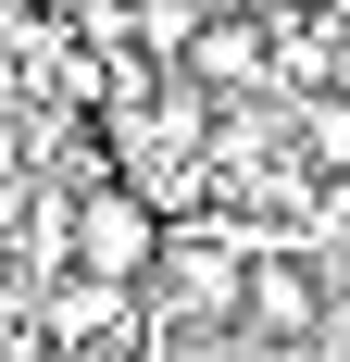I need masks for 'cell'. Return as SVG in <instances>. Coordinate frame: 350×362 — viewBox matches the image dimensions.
Listing matches in <instances>:
<instances>
[{"label": "cell", "mask_w": 350, "mask_h": 362, "mask_svg": "<svg viewBox=\"0 0 350 362\" xmlns=\"http://www.w3.org/2000/svg\"><path fill=\"white\" fill-rule=\"evenodd\" d=\"M175 213L138 200L125 175H75V225H63V275H101V288H150L163 275Z\"/></svg>", "instance_id": "cell-1"}, {"label": "cell", "mask_w": 350, "mask_h": 362, "mask_svg": "<svg viewBox=\"0 0 350 362\" xmlns=\"http://www.w3.org/2000/svg\"><path fill=\"white\" fill-rule=\"evenodd\" d=\"M238 325L263 337V350H313V337H325V262L288 250V238H250V300H238Z\"/></svg>", "instance_id": "cell-2"}, {"label": "cell", "mask_w": 350, "mask_h": 362, "mask_svg": "<svg viewBox=\"0 0 350 362\" xmlns=\"http://www.w3.org/2000/svg\"><path fill=\"white\" fill-rule=\"evenodd\" d=\"M175 75H188V88H213V100H263V88L288 75L276 13H201V25H188V50H175Z\"/></svg>", "instance_id": "cell-3"}, {"label": "cell", "mask_w": 350, "mask_h": 362, "mask_svg": "<svg viewBox=\"0 0 350 362\" xmlns=\"http://www.w3.org/2000/svg\"><path fill=\"white\" fill-rule=\"evenodd\" d=\"M300 150H313L325 175H350V100H313V112H300Z\"/></svg>", "instance_id": "cell-4"}, {"label": "cell", "mask_w": 350, "mask_h": 362, "mask_svg": "<svg viewBox=\"0 0 350 362\" xmlns=\"http://www.w3.org/2000/svg\"><path fill=\"white\" fill-rule=\"evenodd\" d=\"M0 200H26V125H0Z\"/></svg>", "instance_id": "cell-5"}, {"label": "cell", "mask_w": 350, "mask_h": 362, "mask_svg": "<svg viewBox=\"0 0 350 362\" xmlns=\"http://www.w3.org/2000/svg\"><path fill=\"white\" fill-rule=\"evenodd\" d=\"M276 362H338V350H325V337H313V350H276Z\"/></svg>", "instance_id": "cell-6"}]
</instances>
